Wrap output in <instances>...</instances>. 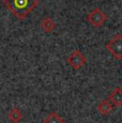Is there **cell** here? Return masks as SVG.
I'll list each match as a JSON object with an SVG mask.
<instances>
[{"label": "cell", "mask_w": 122, "mask_h": 123, "mask_svg": "<svg viewBox=\"0 0 122 123\" xmlns=\"http://www.w3.org/2000/svg\"><path fill=\"white\" fill-rule=\"evenodd\" d=\"M107 100L114 105V107H120V106H122V89L120 87L115 88L109 93Z\"/></svg>", "instance_id": "5b68a950"}, {"label": "cell", "mask_w": 122, "mask_h": 123, "mask_svg": "<svg viewBox=\"0 0 122 123\" xmlns=\"http://www.w3.org/2000/svg\"><path fill=\"white\" fill-rule=\"evenodd\" d=\"M67 63L70 65L73 70H80L81 68L87 63V59L85 55H84L81 51L75 49L73 50L70 56L67 58Z\"/></svg>", "instance_id": "277c9868"}, {"label": "cell", "mask_w": 122, "mask_h": 123, "mask_svg": "<svg viewBox=\"0 0 122 123\" xmlns=\"http://www.w3.org/2000/svg\"><path fill=\"white\" fill-rule=\"evenodd\" d=\"M3 4L18 19H25L39 4V0H3Z\"/></svg>", "instance_id": "6da1fadb"}, {"label": "cell", "mask_w": 122, "mask_h": 123, "mask_svg": "<svg viewBox=\"0 0 122 123\" xmlns=\"http://www.w3.org/2000/svg\"><path fill=\"white\" fill-rule=\"evenodd\" d=\"M43 123H64V119L58 112L51 111L44 118Z\"/></svg>", "instance_id": "ba28073f"}, {"label": "cell", "mask_w": 122, "mask_h": 123, "mask_svg": "<svg viewBox=\"0 0 122 123\" xmlns=\"http://www.w3.org/2000/svg\"><path fill=\"white\" fill-rule=\"evenodd\" d=\"M87 22L90 25H92L95 28H100L106 23V20L108 19L107 15L104 13L100 8H94L92 11H90L87 14L86 17Z\"/></svg>", "instance_id": "3957f363"}, {"label": "cell", "mask_w": 122, "mask_h": 123, "mask_svg": "<svg viewBox=\"0 0 122 123\" xmlns=\"http://www.w3.org/2000/svg\"><path fill=\"white\" fill-rule=\"evenodd\" d=\"M40 27H41V29L43 30L44 32L50 33V32H53L54 30H55L56 23L50 16H46V17H44L43 19L40 22Z\"/></svg>", "instance_id": "52a82bcc"}, {"label": "cell", "mask_w": 122, "mask_h": 123, "mask_svg": "<svg viewBox=\"0 0 122 123\" xmlns=\"http://www.w3.org/2000/svg\"><path fill=\"white\" fill-rule=\"evenodd\" d=\"M114 105L108 100H102L98 104L97 109L102 116H109L114 110Z\"/></svg>", "instance_id": "8992f818"}, {"label": "cell", "mask_w": 122, "mask_h": 123, "mask_svg": "<svg viewBox=\"0 0 122 123\" xmlns=\"http://www.w3.org/2000/svg\"><path fill=\"white\" fill-rule=\"evenodd\" d=\"M8 119L12 123H19L23 119V112L18 108H12L8 112Z\"/></svg>", "instance_id": "9c48e42d"}, {"label": "cell", "mask_w": 122, "mask_h": 123, "mask_svg": "<svg viewBox=\"0 0 122 123\" xmlns=\"http://www.w3.org/2000/svg\"><path fill=\"white\" fill-rule=\"evenodd\" d=\"M107 50L116 60H122V34L115 35L106 43Z\"/></svg>", "instance_id": "7a4b0ae2"}]
</instances>
